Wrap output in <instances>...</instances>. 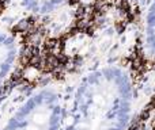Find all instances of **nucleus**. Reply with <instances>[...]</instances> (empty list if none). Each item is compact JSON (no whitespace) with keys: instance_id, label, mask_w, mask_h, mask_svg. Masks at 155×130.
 I'll list each match as a JSON object with an SVG mask.
<instances>
[{"instance_id":"obj_5","label":"nucleus","mask_w":155,"mask_h":130,"mask_svg":"<svg viewBox=\"0 0 155 130\" xmlns=\"http://www.w3.org/2000/svg\"><path fill=\"white\" fill-rule=\"evenodd\" d=\"M136 41L142 56L155 65V0H144L139 5Z\"/></svg>"},{"instance_id":"obj_3","label":"nucleus","mask_w":155,"mask_h":130,"mask_svg":"<svg viewBox=\"0 0 155 130\" xmlns=\"http://www.w3.org/2000/svg\"><path fill=\"white\" fill-rule=\"evenodd\" d=\"M76 0H4L3 19L21 26L23 22L64 29L72 22Z\"/></svg>"},{"instance_id":"obj_1","label":"nucleus","mask_w":155,"mask_h":130,"mask_svg":"<svg viewBox=\"0 0 155 130\" xmlns=\"http://www.w3.org/2000/svg\"><path fill=\"white\" fill-rule=\"evenodd\" d=\"M137 109L136 75L125 56H95L64 80L63 130H132Z\"/></svg>"},{"instance_id":"obj_6","label":"nucleus","mask_w":155,"mask_h":130,"mask_svg":"<svg viewBox=\"0 0 155 130\" xmlns=\"http://www.w3.org/2000/svg\"><path fill=\"white\" fill-rule=\"evenodd\" d=\"M127 2H129V3H132V4H135L136 5V8H139V5L142 4L144 0H127Z\"/></svg>"},{"instance_id":"obj_4","label":"nucleus","mask_w":155,"mask_h":130,"mask_svg":"<svg viewBox=\"0 0 155 130\" xmlns=\"http://www.w3.org/2000/svg\"><path fill=\"white\" fill-rule=\"evenodd\" d=\"M19 26L0 16V94L16 76L25 56Z\"/></svg>"},{"instance_id":"obj_2","label":"nucleus","mask_w":155,"mask_h":130,"mask_svg":"<svg viewBox=\"0 0 155 130\" xmlns=\"http://www.w3.org/2000/svg\"><path fill=\"white\" fill-rule=\"evenodd\" d=\"M64 80L45 79L0 103V130H63Z\"/></svg>"}]
</instances>
